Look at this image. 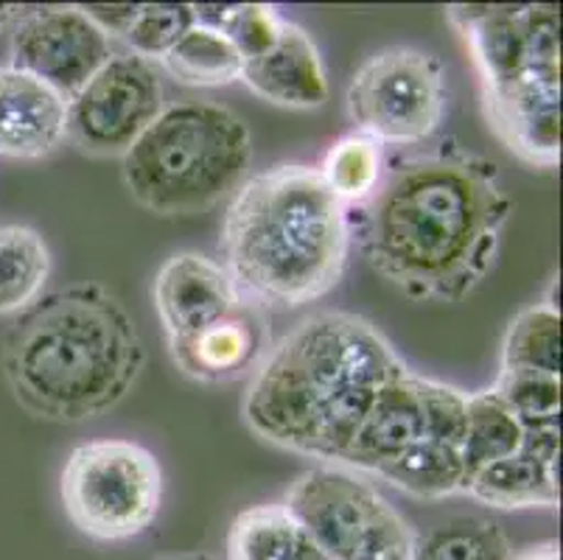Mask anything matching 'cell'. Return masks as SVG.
<instances>
[{"label": "cell", "mask_w": 563, "mask_h": 560, "mask_svg": "<svg viewBox=\"0 0 563 560\" xmlns=\"http://www.w3.org/2000/svg\"><path fill=\"white\" fill-rule=\"evenodd\" d=\"M194 20L224 34L242 54V59L266 54L278 43L280 25H284L278 9L264 7V3H197Z\"/></svg>", "instance_id": "27"}, {"label": "cell", "mask_w": 563, "mask_h": 560, "mask_svg": "<svg viewBox=\"0 0 563 560\" xmlns=\"http://www.w3.org/2000/svg\"><path fill=\"white\" fill-rule=\"evenodd\" d=\"M501 146L532 168L561 166V12L539 3L532 56L521 79L483 96Z\"/></svg>", "instance_id": "9"}, {"label": "cell", "mask_w": 563, "mask_h": 560, "mask_svg": "<svg viewBox=\"0 0 563 560\" xmlns=\"http://www.w3.org/2000/svg\"><path fill=\"white\" fill-rule=\"evenodd\" d=\"M12 65L70 99L110 59L112 40L81 7H29L12 29Z\"/></svg>", "instance_id": "11"}, {"label": "cell", "mask_w": 563, "mask_h": 560, "mask_svg": "<svg viewBox=\"0 0 563 560\" xmlns=\"http://www.w3.org/2000/svg\"><path fill=\"white\" fill-rule=\"evenodd\" d=\"M322 183L329 185V191L340 199L342 205H365L378 188V179L384 174V154L382 143L362 132L340 138L329 149L322 166L317 168Z\"/></svg>", "instance_id": "26"}, {"label": "cell", "mask_w": 563, "mask_h": 560, "mask_svg": "<svg viewBox=\"0 0 563 560\" xmlns=\"http://www.w3.org/2000/svg\"><path fill=\"white\" fill-rule=\"evenodd\" d=\"M168 351L177 370L191 382L228 384L253 376L269 351L266 311L244 300L213 326L168 342Z\"/></svg>", "instance_id": "14"}, {"label": "cell", "mask_w": 563, "mask_h": 560, "mask_svg": "<svg viewBox=\"0 0 563 560\" xmlns=\"http://www.w3.org/2000/svg\"><path fill=\"white\" fill-rule=\"evenodd\" d=\"M525 440V426L516 418L508 400L501 398L494 387L483 393L468 395V415H465L463 460L471 476L483 471L485 465L505 457L516 454Z\"/></svg>", "instance_id": "22"}, {"label": "cell", "mask_w": 563, "mask_h": 560, "mask_svg": "<svg viewBox=\"0 0 563 560\" xmlns=\"http://www.w3.org/2000/svg\"><path fill=\"white\" fill-rule=\"evenodd\" d=\"M510 560H561V547H558V541L532 543V547H525L521 552H514Z\"/></svg>", "instance_id": "32"}, {"label": "cell", "mask_w": 563, "mask_h": 560, "mask_svg": "<svg viewBox=\"0 0 563 560\" xmlns=\"http://www.w3.org/2000/svg\"><path fill=\"white\" fill-rule=\"evenodd\" d=\"M51 277V250L25 224H0V317L23 315L43 297Z\"/></svg>", "instance_id": "21"}, {"label": "cell", "mask_w": 563, "mask_h": 560, "mask_svg": "<svg viewBox=\"0 0 563 560\" xmlns=\"http://www.w3.org/2000/svg\"><path fill=\"white\" fill-rule=\"evenodd\" d=\"M345 101L356 132L382 146H415L432 138L443 121V65L418 48L390 45L353 74Z\"/></svg>", "instance_id": "8"}, {"label": "cell", "mask_w": 563, "mask_h": 560, "mask_svg": "<svg viewBox=\"0 0 563 560\" xmlns=\"http://www.w3.org/2000/svg\"><path fill=\"white\" fill-rule=\"evenodd\" d=\"M152 297L168 342L213 326L244 303L224 266L191 250L166 259L157 270Z\"/></svg>", "instance_id": "12"}, {"label": "cell", "mask_w": 563, "mask_h": 560, "mask_svg": "<svg viewBox=\"0 0 563 560\" xmlns=\"http://www.w3.org/2000/svg\"><path fill=\"white\" fill-rule=\"evenodd\" d=\"M194 23L191 3H137L135 18L121 40H126L132 54L161 62Z\"/></svg>", "instance_id": "28"}, {"label": "cell", "mask_w": 563, "mask_h": 560, "mask_svg": "<svg viewBox=\"0 0 563 560\" xmlns=\"http://www.w3.org/2000/svg\"><path fill=\"white\" fill-rule=\"evenodd\" d=\"M59 493L81 536L130 541L150 530L161 513V462L132 440H90L65 460Z\"/></svg>", "instance_id": "7"}, {"label": "cell", "mask_w": 563, "mask_h": 560, "mask_svg": "<svg viewBox=\"0 0 563 560\" xmlns=\"http://www.w3.org/2000/svg\"><path fill=\"white\" fill-rule=\"evenodd\" d=\"M465 496L494 510H555L561 502L558 462H547L519 449L471 476Z\"/></svg>", "instance_id": "18"}, {"label": "cell", "mask_w": 563, "mask_h": 560, "mask_svg": "<svg viewBox=\"0 0 563 560\" xmlns=\"http://www.w3.org/2000/svg\"><path fill=\"white\" fill-rule=\"evenodd\" d=\"M423 407H421V376L412 370H401L398 376L378 389L371 413L362 420L360 431L353 435L351 446L342 454V469L378 474L396 457L423 438Z\"/></svg>", "instance_id": "17"}, {"label": "cell", "mask_w": 563, "mask_h": 560, "mask_svg": "<svg viewBox=\"0 0 563 560\" xmlns=\"http://www.w3.org/2000/svg\"><path fill=\"white\" fill-rule=\"evenodd\" d=\"M508 536L485 516H457L415 538L409 560H510Z\"/></svg>", "instance_id": "25"}, {"label": "cell", "mask_w": 563, "mask_h": 560, "mask_svg": "<svg viewBox=\"0 0 563 560\" xmlns=\"http://www.w3.org/2000/svg\"><path fill=\"white\" fill-rule=\"evenodd\" d=\"M253 163V132L213 101H177L121 157L132 202L157 216H194L233 197Z\"/></svg>", "instance_id": "5"}, {"label": "cell", "mask_w": 563, "mask_h": 560, "mask_svg": "<svg viewBox=\"0 0 563 560\" xmlns=\"http://www.w3.org/2000/svg\"><path fill=\"white\" fill-rule=\"evenodd\" d=\"M421 407H423V438L438 443L457 446L463 451L465 415H468V393L452 384L434 382L421 376Z\"/></svg>", "instance_id": "30"}, {"label": "cell", "mask_w": 563, "mask_h": 560, "mask_svg": "<svg viewBox=\"0 0 563 560\" xmlns=\"http://www.w3.org/2000/svg\"><path fill=\"white\" fill-rule=\"evenodd\" d=\"M407 370L390 339L353 311H317L269 345L242 418L278 449L340 465L378 389Z\"/></svg>", "instance_id": "2"}, {"label": "cell", "mask_w": 563, "mask_h": 560, "mask_svg": "<svg viewBox=\"0 0 563 560\" xmlns=\"http://www.w3.org/2000/svg\"><path fill=\"white\" fill-rule=\"evenodd\" d=\"M536 12L539 3L536 7H496V3L449 7L446 18L468 48L471 62L479 74L483 96L521 79L532 56Z\"/></svg>", "instance_id": "13"}, {"label": "cell", "mask_w": 563, "mask_h": 560, "mask_svg": "<svg viewBox=\"0 0 563 560\" xmlns=\"http://www.w3.org/2000/svg\"><path fill=\"white\" fill-rule=\"evenodd\" d=\"M510 213L499 168L452 141L393 161L347 224L401 295L460 303L494 270Z\"/></svg>", "instance_id": "1"}, {"label": "cell", "mask_w": 563, "mask_h": 560, "mask_svg": "<svg viewBox=\"0 0 563 560\" xmlns=\"http://www.w3.org/2000/svg\"><path fill=\"white\" fill-rule=\"evenodd\" d=\"M384 482H390L407 496L415 499L440 502L449 496H465L468 487V471H465L463 451L457 446L438 443V440L421 438L409 446L401 457L378 471Z\"/></svg>", "instance_id": "20"}, {"label": "cell", "mask_w": 563, "mask_h": 560, "mask_svg": "<svg viewBox=\"0 0 563 560\" xmlns=\"http://www.w3.org/2000/svg\"><path fill=\"white\" fill-rule=\"evenodd\" d=\"M161 65L186 87H224L242 79L244 59L224 34L194 23Z\"/></svg>", "instance_id": "23"}, {"label": "cell", "mask_w": 563, "mask_h": 560, "mask_svg": "<svg viewBox=\"0 0 563 560\" xmlns=\"http://www.w3.org/2000/svg\"><path fill=\"white\" fill-rule=\"evenodd\" d=\"M152 560H217V558L208 552H180V554H163V558H152Z\"/></svg>", "instance_id": "34"}, {"label": "cell", "mask_w": 563, "mask_h": 560, "mask_svg": "<svg viewBox=\"0 0 563 560\" xmlns=\"http://www.w3.org/2000/svg\"><path fill=\"white\" fill-rule=\"evenodd\" d=\"M494 389L508 400L525 429L561 426V376L499 373Z\"/></svg>", "instance_id": "29"}, {"label": "cell", "mask_w": 563, "mask_h": 560, "mask_svg": "<svg viewBox=\"0 0 563 560\" xmlns=\"http://www.w3.org/2000/svg\"><path fill=\"white\" fill-rule=\"evenodd\" d=\"M143 362L135 320L99 284L40 297L12 322L0 348L14 400L54 424H85L115 409L135 387Z\"/></svg>", "instance_id": "3"}, {"label": "cell", "mask_w": 563, "mask_h": 560, "mask_svg": "<svg viewBox=\"0 0 563 560\" xmlns=\"http://www.w3.org/2000/svg\"><path fill=\"white\" fill-rule=\"evenodd\" d=\"M68 99L54 87L0 68V157L43 161L68 141Z\"/></svg>", "instance_id": "16"}, {"label": "cell", "mask_w": 563, "mask_h": 560, "mask_svg": "<svg viewBox=\"0 0 563 560\" xmlns=\"http://www.w3.org/2000/svg\"><path fill=\"white\" fill-rule=\"evenodd\" d=\"M501 373L561 376V311L552 303L516 315L501 345Z\"/></svg>", "instance_id": "24"}, {"label": "cell", "mask_w": 563, "mask_h": 560, "mask_svg": "<svg viewBox=\"0 0 563 560\" xmlns=\"http://www.w3.org/2000/svg\"><path fill=\"white\" fill-rule=\"evenodd\" d=\"M29 7H18V3H0V34H7V31L14 29L23 12Z\"/></svg>", "instance_id": "33"}, {"label": "cell", "mask_w": 563, "mask_h": 560, "mask_svg": "<svg viewBox=\"0 0 563 560\" xmlns=\"http://www.w3.org/2000/svg\"><path fill=\"white\" fill-rule=\"evenodd\" d=\"M284 507L325 560H409L415 532L382 493L342 465H314L291 482Z\"/></svg>", "instance_id": "6"}, {"label": "cell", "mask_w": 563, "mask_h": 560, "mask_svg": "<svg viewBox=\"0 0 563 560\" xmlns=\"http://www.w3.org/2000/svg\"><path fill=\"white\" fill-rule=\"evenodd\" d=\"M81 12L93 20L107 37H124L126 29H130L132 18L137 12V3H121V7H104V3H90V7H81Z\"/></svg>", "instance_id": "31"}, {"label": "cell", "mask_w": 563, "mask_h": 560, "mask_svg": "<svg viewBox=\"0 0 563 560\" xmlns=\"http://www.w3.org/2000/svg\"><path fill=\"white\" fill-rule=\"evenodd\" d=\"M351 216L311 166H275L244 179L222 219V266L261 311L329 295L351 250Z\"/></svg>", "instance_id": "4"}, {"label": "cell", "mask_w": 563, "mask_h": 560, "mask_svg": "<svg viewBox=\"0 0 563 560\" xmlns=\"http://www.w3.org/2000/svg\"><path fill=\"white\" fill-rule=\"evenodd\" d=\"M166 110L161 70L152 59L121 51L68 99V141L87 157H124Z\"/></svg>", "instance_id": "10"}, {"label": "cell", "mask_w": 563, "mask_h": 560, "mask_svg": "<svg viewBox=\"0 0 563 560\" xmlns=\"http://www.w3.org/2000/svg\"><path fill=\"white\" fill-rule=\"evenodd\" d=\"M224 560H325L284 502L239 513L228 532Z\"/></svg>", "instance_id": "19"}, {"label": "cell", "mask_w": 563, "mask_h": 560, "mask_svg": "<svg viewBox=\"0 0 563 560\" xmlns=\"http://www.w3.org/2000/svg\"><path fill=\"white\" fill-rule=\"evenodd\" d=\"M258 99L284 110H320L329 101V74L314 40L298 23L284 20L278 43L244 59L242 79Z\"/></svg>", "instance_id": "15"}]
</instances>
